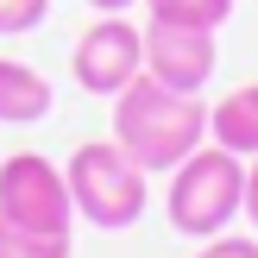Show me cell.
<instances>
[{
  "label": "cell",
  "instance_id": "cell-1",
  "mask_svg": "<svg viewBox=\"0 0 258 258\" xmlns=\"http://www.w3.org/2000/svg\"><path fill=\"white\" fill-rule=\"evenodd\" d=\"M113 145L139 170H176L196 145H208V107L202 95H176L158 76H133L113 95Z\"/></svg>",
  "mask_w": 258,
  "mask_h": 258
},
{
  "label": "cell",
  "instance_id": "cell-2",
  "mask_svg": "<svg viewBox=\"0 0 258 258\" xmlns=\"http://www.w3.org/2000/svg\"><path fill=\"white\" fill-rule=\"evenodd\" d=\"M164 214L183 239H214L246 214V158H233L227 145H196L183 164L170 170V196Z\"/></svg>",
  "mask_w": 258,
  "mask_h": 258
},
{
  "label": "cell",
  "instance_id": "cell-3",
  "mask_svg": "<svg viewBox=\"0 0 258 258\" xmlns=\"http://www.w3.org/2000/svg\"><path fill=\"white\" fill-rule=\"evenodd\" d=\"M70 202H76V221L101 227V233H126L139 227L151 189H145V170L126 158L113 139H88V145L70 151Z\"/></svg>",
  "mask_w": 258,
  "mask_h": 258
},
{
  "label": "cell",
  "instance_id": "cell-4",
  "mask_svg": "<svg viewBox=\"0 0 258 258\" xmlns=\"http://www.w3.org/2000/svg\"><path fill=\"white\" fill-rule=\"evenodd\" d=\"M0 221L25 227V233H44V239H76L70 176H63L44 151H13V158H0Z\"/></svg>",
  "mask_w": 258,
  "mask_h": 258
},
{
  "label": "cell",
  "instance_id": "cell-5",
  "mask_svg": "<svg viewBox=\"0 0 258 258\" xmlns=\"http://www.w3.org/2000/svg\"><path fill=\"white\" fill-rule=\"evenodd\" d=\"M70 76H76V88H82V95L113 101L133 76H145V25H133L126 13H101V19L76 38Z\"/></svg>",
  "mask_w": 258,
  "mask_h": 258
},
{
  "label": "cell",
  "instance_id": "cell-6",
  "mask_svg": "<svg viewBox=\"0 0 258 258\" xmlns=\"http://www.w3.org/2000/svg\"><path fill=\"white\" fill-rule=\"evenodd\" d=\"M214 32L208 25H176V19H145V76H158L176 95H202L214 82Z\"/></svg>",
  "mask_w": 258,
  "mask_h": 258
},
{
  "label": "cell",
  "instance_id": "cell-7",
  "mask_svg": "<svg viewBox=\"0 0 258 258\" xmlns=\"http://www.w3.org/2000/svg\"><path fill=\"white\" fill-rule=\"evenodd\" d=\"M50 101H57V88H50L44 70H32V63H19V57H0V126L44 120Z\"/></svg>",
  "mask_w": 258,
  "mask_h": 258
},
{
  "label": "cell",
  "instance_id": "cell-8",
  "mask_svg": "<svg viewBox=\"0 0 258 258\" xmlns=\"http://www.w3.org/2000/svg\"><path fill=\"white\" fill-rule=\"evenodd\" d=\"M208 139L227 145L233 158H258V82L221 95V107H208Z\"/></svg>",
  "mask_w": 258,
  "mask_h": 258
},
{
  "label": "cell",
  "instance_id": "cell-9",
  "mask_svg": "<svg viewBox=\"0 0 258 258\" xmlns=\"http://www.w3.org/2000/svg\"><path fill=\"white\" fill-rule=\"evenodd\" d=\"M151 19H176V25H208V32H221L227 19H233V0H145Z\"/></svg>",
  "mask_w": 258,
  "mask_h": 258
},
{
  "label": "cell",
  "instance_id": "cell-10",
  "mask_svg": "<svg viewBox=\"0 0 258 258\" xmlns=\"http://www.w3.org/2000/svg\"><path fill=\"white\" fill-rule=\"evenodd\" d=\"M0 258H70V239H44V233L0 221Z\"/></svg>",
  "mask_w": 258,
  "mask_h": 258
},
{
  "label": "cell",
  "instance_id": "cell-11",
  "mask_svg": "<svg viewBox=\"0 0 258 258\" xmlns=\"http://www.w3.org/2000/svg\"><path fill=\"white\" fill-rule=\"evenodd\" d=\"M50 13V0H0V38H19V32H38Z\"/></svg>",
  "mask_w": 258,
  "mask_h": 258
},
{
  "label": "cell",
  "instance_id": "cell-12",
  "mask_svg": "<svg viewBox=\"0 0 258 258\" xmlns=\"http://www.w3.org/2000/svg\"><path fill=\"white\" fill-rule=\"evenodd\" d=\"M196 258H258V239H246V233H214V239H202Z\"/></svg>",
  "mask_w": 258,
  "mask_h": 258
},
{
  "label": "cell",
  "instance_id": "cell-13",
  "mask_svg": "<svg viewBox=\"0 0 258 258\" xmlns=\"http://www.w3.org/2000/svg\"><path fill=\"white\" fill-rule=\"evenodd\" d=\"M246 221L258 227V158H246Z\"/></svg>",
  "mask_w": 258,
  "mask_h": 258
},
{
  "label": "cell",
  "instance_id": "cell-14",
  "mask_svg": "<svg viewBox=\"0 0 258 258\" xmlns=\"http://www.w3.org/2000/svg\"><path fill=\"white\" fill-rule=\"evenodd\" d=\"M88 7H95V13H133L139 0H88Z\"/></svg>",
  "mask_w": 258,
  "mask_h": 258
}]
</instances>
